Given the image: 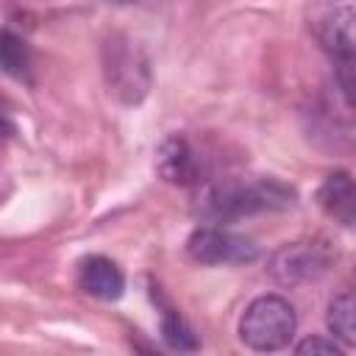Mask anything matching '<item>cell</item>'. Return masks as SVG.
<instances>
[{"mask_svg": "<svg viewBox=\"0 0 356 356\" xmlns=\"http://www.w3.org/2000/svg\"><path fill=\"white\" fill-rule=\"evenodd\" d=\"M100 72L108 95L122 106H136L153 86V67L147 50L128 33H108L100 44Z\"/></svg>", "mask_w": 356, "mask_h": 356, "instance_id": "6da1fadb", "label": "cell"}, {"mask_svg": "<svg viewBox=\"0 0 356 356\" xmlns=\"http://www.w3.org/2000/svg\"><path fill=\"white\" fill-rule=\"evenodd\" d=\"M295 203V189L278 178H259L248 184L209 186L203 195V211L214 220H239L264 211H281Z\"/></svg>", "mask_w": 356, "mask_h": 356, "instance_id": "7a4b0ae2", "label": "cell"}, {"mask_svg": "<svg viewBox=\"0 0 356 356\" xmlns=\"http://www.w3.org/2000/svg\"><path fill=\"white\" fill-rule=\"evenodd\" d=\"M353 0H312L309 28L320 47L334 58L337 81L348 103L353 92Z\"/></svg>", "mask_w": 356, "mask_h": 356, "instance_id": "3957f363", "label": "cell"}, {"mask_svg": "<svg viewBox=\"0 0 356 356\" xmlns=\"http://www.w3.org/2000/svg\"><path fill=\"white\" fill-rule=\"evenodd\" d=\"M295 331H298L295 306L275 292L253 298L245 306L236 325L242 345L256 353H275L289 348V342L295 339Z\"/></svg>", "mask_w": 356, "mask_h": 356, "instance_id": "277c9868", "label": "cell"}, {"mask_svg": "<svg viewBox=\"0 0 356 356\" xmlns=\"http://www.w3.org/2000/svg\"><path fill=\"white\" fill-rule=\"evenodd\" d=\"M334 259L337 253L325 239H295L270 253L267 273L281 286H303L320 281L331 270Z\"/></svg>", "mask_w": 356, "mask_h": 356, "instance_id": "5b68a950", "label": "cell"}, {"mask_svg": "<svg viewBox=\"0 0 356 356\" xmlns=\"http://www.w3.org/2000/svg\"><path fill=\"white\" fill-rule=\"evenodd\" d=\"M186 253L197 264H245L259 256V248L225 228L200 225L186 239Z\"/></svg>", "mask_w": 356, "mask_h": 356, "instance_id": "8992f818", "label": "cell"}, {"mask_svg": "<svg viewBox=\"0 0 356 356\" xmlns=\"http://www.w3.org/2000/svg\"><path fill=\"white\" fill-rule=\"evenodd\" d=\"M78 286L97 300H117L125 292V275L108 256H83L78 261Z\"/></svg>", "mask_w": 356, "mask_h": 356, "instance_id": "52a82bcc", "label": "cell"}, {"mask_svg": "<svg viewBox=\"0 0 356 356\" xmlns=\"http://www.w3.org/2000/svg\"><path fill=\"white\" fill-rule=\"evenodd\" d=\"M156 170L170 184H195L197 181V159L189 142L178 134L167 136L156 150Z\"/></svg>", "mask_w": 356, "mask_h": 356, "instance_id": "ba28073f", "label": "cell"}, {"mask_svg": "<svg viewBox=\"0 0 356 356\" xmlns=\"http://www.w3.org/2000/svg\"><path fill=\"white\" fill-rule=\"evenodd\" d=\"M317 203H320V209L328 217H334L337 222H342L345 228H350L353 225V206H356L353 178L345 170H337V172L325 175V181L317 189Z\"/></svg>", "mask_w": 356, "mask_h": 356, "instance_id": "9c48e42d", "label": "cell"}, {"mask_svg": "<svg viewBox=\"0 0 356 356\" xmlns=\"http://www.w3.org/2000/svg\"><path fill=\"white\" fill-rule=\"evenodd\" d=\"M0 70L19 81V83H31L33 81V53H31V44L8 31V28H0Z\"/></svg>", "mask_w": 356, "mask_h": 356, "instance_id": "30bf717a", "label": "cell"}, {"mask_svg": "<svg viewBox=\"0 0 356 356\" xmlns=\"http://www.w3.org/2000/svg\"><path fill=\"white\" fill-rule=\"evenodd\" d=\"M325 325L331 331V337L348 350L356 345V328H353V295L348 289H342L339 295L331 298L328 312H325Z\"/></svg>", "mask_w": 356, "mask_h": 356, "instance_id": "8fae6325", "label": "cell"}, {"mask_svg": "<svg viewBox=\"0 0 356 356\" xmlns=\"http://www.w3.org/2000/svg\"><path fill=\"white\" fill-rule=\"evenodd\" d=\"M161 337H164L167 348L178 350V353H192V350L200 348L195 331L189 328V323L172 306H164V312H161Z\"/></svg>", "mask_w": 356, "mask_h": 356, "instance_id": "7c38bea8", "label": "cell"}, {"mask_svg": "<svg viewBox=\"0 0 356 356\" xmlns=\"http://www.w3.org/2000/svg\"><path fill=\"white\" fill-rule=\"evenodd\" d=\"M295 353H300V356H306V353H312V356H339V353H345V348L334 337L331 339H325V337H306L303 342L295 345Z\"/></svg>", "mask_w": 356, "mask_h": 356, "instance_id": "4fadbf2b", "label": "cell"}, {"mask_svg": "<svg viewBox=\"0 0 356 356\" xmlns=\"http://www.w3.org/2000/svg\"><path fill=\"white\" fill-rule=\"evenodd\" d=\"M14 134V122H11V117L0 108V139H8Z\"/></svg>", "mask_w": 356, "mask_h": 356, "instance_id": "5bb4252c", "label": "cell"}, {"mask_svg": "<svg viewBox=\"0 0 356 356\" xmlns=\"http://www.w3.org/2000/svg\"><path fill=\"white\" fill-rule=\"evenodd\" d=\"M106 3H111V6H131V3H139V0H106Z\"/></svg>", "mask_w": 356, "mask_h": 356, "instance_id": "9a60e30c", "label": "cell"}]
</instances>
